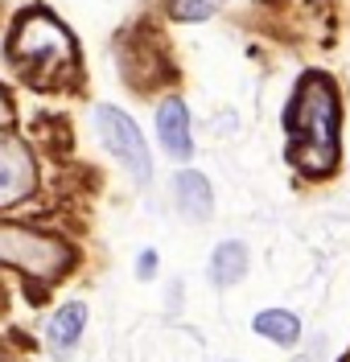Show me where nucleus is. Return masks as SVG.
Here are the masks:
<instances>
[{"label":"nucleus","mask_w":350,"mask_h":362,"mask_svg":"<svg viewBox=\"0 0 350 362\" xmlns=\"http://www.w3.org/2000/svg\"><path fill=\"white\" fill-rule=\"evenodd\" d=\"M338 87L322 70H309L293 103L284 112V128H288V160L293 169H301L309 177H326L338 165Z\"/></svg>","instance_id":"f257e3e1"},{"label":"nucleus","mask_w":350,"mask_h":362,"mask_svg":"<svg viewBox=\"0 0 350 362\" xmlns=\"http://www.w3.org/2000/svg\"><path fill=\"white\" fill-rule=\"evenodd\" d=\"M8 62L21 70L33 87H66L78 66V49L70 42L66 25L46 8L25 13L8 37Z\"/></svg>","instance_id":"f03ea898"},{"label":"nucleus","mask_w":350,"mask_h":362,"mask_svg":"<svg viewBox=\"0 0 350 362\" xmlns=\"http://www.w3.org/2000/svg\"><path fill=\"white\" fill-rule=\"evenodd\" d=\"M70 243L49 230H29L17 223H0V268H17L37 284H54L70 268Z\"/></svg>","instance_id":"7ed1b4c3"},{"label":"nucleus","mask_w":350,"mask_h":362,"mask_svg":"<svg viewBox=\"0 0 350 362\" xmlns=\"http://www.w3.org/2000/svg\"><path fill=\"white\" fill-rule=\"evenodd\" d=\"M95 128H99L103 148H107L140 185L153 177V157H148V144H144L140 128L132 124V115H124L119 107L103 103V107H95Z\"/></svg>","instance_id":"20e7f679"},{"label":"nucleus","mask_w":350,"mask_h":362,"mask_svg":"<svg viewBox=\"0 0 350 362\" xmlns=\"http://www.w3.org/2000/svg\"><path fill=\"white\" fill-rule=\"evenodd\" d=\"M37 189V160L17 132H0V206H17Z\"/></svg>","instance_id":"39448f33"},{"label":"nucleus","mask_w":350,"mask_h":362,"mask_svg":"<svg viewBox=\"0 0 350 362\" xmlns=\"http://www.w3.org/2000/svg\"><path fill=\"white\" fill-rule=\"evenodd\" d=\"M157 140H161V148L169 157L186 160L194 153V136H189V112L186 103L177 99V95H169L161 99V107H157Z\"/></svg>","instance_id":"423d86ee"},{"label":"nucleus","mask_w":350,"mask_h":362,"mask_svg":"<svg viewBox=\"0 0 350 362\" xmlns=\"http://www.w3.org/2000/svg\"><path fill=\"white\" fill-rule=\"evenodd\" d=\"M173 202L177 210L186 214L189 223H206L210 214H214V198H210V181L202 173H194V169H182L177 177H173Z\"/></svg>","instance_id":"0eeeda50"},{"label":"nucleus","mask_w":350,"mask_h":362,"mask_svg":"<svg viewBox=\"0 0 350 362\" xmlns=\"http://www.w3.org/2000/svg\"><path fill=\"white\" fill-rule=\"evenodd\" d=\"M83 325H87V305H62L58 313L49 317L46 325V346L54 350V358H70V350L83 338Z\"/></svg>","instance_id":"6e6552de"},{"label":"nucleus","mask_w":350,"mask_h":362,"mask_svg":"<svg viewBox=\"0 0 350 362\" xmlns=\"http://www.w3.org/2000/svg\"><path fill=\"white\" fill-rule=\"evenodd\" d=\"M206 272H210V284H218V288L239 284V280L247 276V247H243V243H235V239L218 243L214 255H210V268Z\"/></svg>","instance_id":"1a4fd4ad"},{"label":"nucleus","mask_w":350,"mask_h":362,"mask_svg":"<svg viewBox=\"0 0 350 362\" xmlns=\"http://www.w3.org/2000/svg\"><path fill=\"white\" fill-rule=\"evenodd\" d=\"M256 334L280 341V346H293V341L301 338V321L293 313H284V309H268V313L256 317Z\"/></svg>","instance_id":"9d476101"},{"label":"nucleus","mask_w":350,"mask_h":362,"mask_svg":"<svg viewBox=\"0 0 350 362\" xmlns=\"http://www.w3.org/2000/svg\"><path fill=\"white\" fill-rule=\"evenodd\" d=\"M165 13H169L173 21L194 25V21H206L210 13H214V4H210V0H169V4H165Z\"/></svg>","instance_id":"9b49d317"},{"label":"nucleus","mask_w":350,"mask_h":362,"mask_svg":"<svg viewBox=\"0 0 350 362\" xmlns=\"http://www.w3.org/2000/svg\"><path fill=\"white\" fill-rule=\"evenodd\" d=\"M136 276H140V280H153V276H157V251H153V247L140 251V259H136Z\"/></svg>","instance_id":"f8f14e48"}]
</instances>
